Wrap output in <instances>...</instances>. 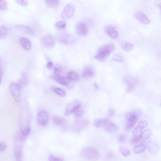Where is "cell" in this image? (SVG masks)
<instances>
[{
  "label": "cell",
  "instance_id": "74e56055",
  "mask_svg": "<svg viewBox=\"0 0 161 161\" xmlns=\"http://www.w3.org/2000/svg\"><path fill=\"white\" fill-rule=\"evenodd\" d=\"M63 70L62 68L60 67H55L53 69V71L55 75H60Z\"/></svg>",
  "mask_w": 161,
  "mask_h": 161
},
{
  "label": "cell",
  "instance_id": "52a82bcc",
  "mask_svg": "<svg viewBox=\"0 0 161 161\" xmlns=\"http://www.w3.org/2000/svg\"><path fill=\"white\" fill-rule=\"evenodd\" d=\"M81 106V104L78 100H75L71 101L67 105L65 115L68 116L74 113L77 109Z\"/></svg>",
  "mask_w": 161,
  "mask_h": 161
},
{
  "label": "cell",
  "instance_id": "2e32d148",
  "mask_svg": "<svg viewBox=\"0 0 161 161\" xmlns=\"http://www.w3.org/2000/svg\"><path fill=\"white\" fill-rule=\"evenodd\" d=\"M135 18L141 23L147 25L150 22L149 20L146 15L141 11L138 12L135 14Z\"/></svg>",
  "mask_w": 161,
  "mask_h": 161
},
{
  "label": "cell",
  "instance_id": "1f68e13d",
  "mask_svg": "<svg viewBox=\"0 0 161 161\" xmlns=\"http://www.w3.org/2000/svg\"><path fill=\"white\" fill-rule=\"evenodd\" d=\"M119 150L121 153L124 156H128L130 154V150L128 148L125 147H121Z\"/></svg>",
  "mask_w": 161,
  "mask_h": 161
},
{
  "label": "cell",
  "instance_id": "ee69618b",
  "mask_svg": "<svg viewBox=\"0 0 161 161\" xmlns=\"http://www.w3.org/2000/svg\"><path fill=\"white\" fill-rule=\"evenodd\" d=\"M53 67L52 62L51 61L49 62L47 64V67L49 69H51Z\"/></svg>",
  "mask_w": 161,
  "mask_h": 161
},
{
  "label": "cell",
  "instance_id": "4316f807",
  "mask_svg": "<svg viewBox=\"0 0 161 161\" xmlns=\"http://www.w3.org/2000/svg\"><path fill=\"white\" fill-rule=\"evenodd\" d=\"M152 134V131L150 129H148L142 132L141 135V139L146 140L148 139Z\"/></svg>",
  "mask_w": 161,
  "mask_h": 161
},
{
  "label": "cell",
  "instance_id": "f546056e",
  "mask_svg": "<svg viewBox=\"0 0 161 161\" xmlns=\"http://www.w3.org/2000/svg\"><path fill=\"white\" fill-rule=\"evenodd\" d=\"M52 89L55 93L60 97H64L66 95V92L63 89L56 87L53 88Z\"/></svg>",
  "mask_w": 161,
  "mask_h": 161
},
{
  "label": "cell",
  "instance_id": "d4e9b609",
  "mask_svg": "<svg viewBox=\"0 0 161 161\" xmlns=\"http://www.w3.org/2000/svg\"><path fill=\"white\" fill-rule=\"evenodd\" d=\"M146 149V146L145 144H141L135 146L134 148L133 151L136 154H139L142 152Z\"/></svg>",
  "mask_w": 161,
  "mask_h": 161
},
{
  "label": "cell",
  "instance_id": "ac0fdd59",
  "mask_svg": "<svg viewBox=\"0 0 161 161\" xmlns=\"http://www.w3.org/2000/svg\"><path fill=\"white\" fill-rule=\"evenodd\" d=\"M95 71L93 68L91 66H87L84 69L83 76L84 79H88L94 76Z\"/></svg>",
  "mask_w": 161,
  "mask_h": 161
},
{
  "label": "cell",
  "instance_id": "8fae6325",
  "mask_svg": "<svg viewBox=\"0 0 161 161\" xmlns=\"http://www.w3.org/2000/svg\"><path fill=\"white\" fill-rule=\"evenodd\" d=\"M43 45L48 48H52L54 47L55 44V40L51 36L48 35L43 37L42 39Z\"/></svg>",
  "mask_w": 161,
  "mask_h": 161
},
{
  "label": "cell",
  "instance_id": "ffe728a7",
  "mask_svg": "<svg viewBox=\"0 0 161 161\" xmlns=\"http://www.w3.org/2000/svg\"><path fill=\"white\" fill-rule=\"evenodd\" d=\"M105 130L108 132H112L117 130V127L113 122L107 119L104 125Z\"/></svg>",
  "mask_w": 161,
  "mask_h": 161
},
{
  "label": "cell",
  "instance_id": "f35d334b",
  "mask_svg": "<svg viewBox=\"0 0 161 161\" xmlns=\"http://www.w3.org/2000/svg\"><path fill=\"white\" fill-rule=\"evenodd\" d=\"M49 161H63L61 158H58L53 155H50L49 157Z\"/></svg>",
  "mask_w": 161,
  "mask_h": 161
},
{
  "label": "cell",
  "instance_id": "8d00e7d4",
  "mask_svg": "<svg viewBox=\"0 0 161 161\" xmlns=\"http://www.w3.org/2000/svg\"><path fill=\"white\" fill-rule=\"evenodd\" d=\"M112 59L115 61L122 62L124 61L123 57L118 54L114 55Z\"/></svg>",
  "mask_w": 161,
  "mask_h": 161
},
{
  "label": "cell",
  "instance_id": "e575fe53",
  "mask_svg": "<svg viewBox=\"0 0 161 161\" xmlns=\"http://www.w3.org/2000/svg\"><path fill=\"white\" fill-rule=\"evenodd\" d=\"M84 113V111L82 109V106L79 107L74 113L73 114L77 117H80L82 116Z\"/></svg>",
  "mask_w": 161,
  "mask_h": 161
},
{
  "label": "cell",
  "instance_id": "d6a6232c",
  "mask_svg": "<svg viewBox=\"0 0 161 161\" xmlns=\"http://www.w3.org/2000/svg\"><path fill=\"white\" fill-rule=\"evenodd\" d=\"M8 4L5 1H0V10L5 11L7 9Z\"/></svg>",
  "mask_w": 161,
  "mask_h": 161
},
{
  "label": "cell",
  "instance_id": "60d3db41",
  "mask_svg": "<svg viewBox=\"0 0 161 161\" xmlns=\"http://www.w3.org/2000/svg\"><path fill=\"white\" fill-rule=\"evenodd\" d=\"M127 138L126 136L124 135H121L118 138L119 141L121 143H124L126 141Z\"/></svg>",
  "mask_w": 161,
  "mask_h": 161
},
{
  "label": "cell",
  "instance_id": "484cf974",
  "mask_svg": "<svg viewBox=\"0 0 161 161\" xmlns=\"http://www.w3.org/2000/svg\"><path fill=\"white\" fill-rule=\"evenodd\" d=\"M8 31L6 27L4 26H0V39L6 38L8 35Z\"/></svg>",
  "mask_w": 161,
  "mask_h": 161
},
{
  "label": "cell",
  "instance_id": "bcb514c9",
  "mask_svg": "<svg viewBox=\"0 0 161 161\" xmlns=\"http://www.w3.org/2000/svg\"><path fill=\"white\" fill-rule=\"evenodd\" d=\"M107 156L109 158H112L113 157V155L111 153H108L107 154Z\"/></svg>",
  "mask_w": 161,
  "mask_h": 161
},
{
  "label": "cell",
  "instance_id": "9a60e30c",
  "mask_svg": "<svg viewBox=\"0 0 161 161\" xmlns=\"http://www.w3.org/2000/svg\"><path fill=\"white\" fill-rule=\"evenodd\" d=\"M52 78L59 84L66 86H69L70 84V80L67 77L60 75H53Z\"/></svg>",
  "mask_w": 161,
  "mask_h": 161
},
{
  "label": "cell",
  "instance_id": "d590c367",
  "mask_svg": "<svg viewBox=\"0 0 161 161\" xmlns=\"http://www.w3.org/2000/svg\"><path fill=\"white\" fill-rule=\"evenodd\" d=\"M148 126V123L146 121H141L138 123V126L142 129L147 128Z\"/></svg>",
  "mask_w": 161,
  "mask_h": 161
},
{
  "label": "cell",
  "instance_id": "9c48e42d",
  "mask_svg": "<svg viewBox=\"0 0 161 161\" xmlns=\"http://www.w3.org/2000/svg\"><path fill=\"white\" fill-rule=\"evenodd\" d=\"M58 41L62 43L70 44L72 43L74 39L71 35L67 33H62L58 36Z\"/></svg>",
  "mask_w": 161,
  "mask_h": 161
},
{
  "label": "cell",
  "instance_id": "83f0119b",
  "mask_svg": "<svg viewBox=\"0 0 161 161\" xmlns=\"http://www.w3.org/2000/svg\"><path fill=\"white\" fill-rule=\"evenodd\" d=\"M29 82V78L27 74L25 73H22L20 79V83L22 85H25Z\"/></svg>",
  "mask_w": 161,
  "mask_h": 161
},
{
  "label": "cell",
  "instance_id": "3957f363",
  "mask_svg": "<svg viewBox=\"0 0 161 161\" xmlns=\"http://www.w3.org/2000/svg\"><path fill=\"white\" fill-rule=\"evenodd\" d=\"M80 154L84 158L90 160H96L100 157L99 152L93 148L89 146L82 149L80 152Z\"/></svg>",
  "mask_w": 161,
  "mask_h": 161
},
{
  "label": "cell",
  "instance_id": "44dd1931",
  "mask_svg": "<svg viewBox=\"0 0 161 161\" xmlns=\"http://www.w3.org/2000/svg\"><path fill=\"white\" fill-rule=\"evenodd\" d=\"M14 154L16 161H22V149L19 146H15Z\"/></svg>",
  "mask_w": 161,
  "mask_h": 161
},
{
  "label": "cell",
  "instance_id": "d6986e66",
  "mask_svg": "<svg viewBox=\"0 0 161 161\" xmlns=\"http://www.w3.org/2000/svg\"><path fill=\"white\" fill-rule=\"evenodd\" d=\"M20 44L22 48L26 50L29 51L31 48V44L30 40L26 38H21L19 40Z\"/></svg>",
  "mask_w": 161,
  "mask_h": 161
},
{
  "label": "cell",
  "instance_id": "836d02e7",
  "mask_svg": "<svg viewBox=\"0 0 161 161\" xmlns=\"http://www.w3.org/2000/svg\"><path fill=\"white\" fill-rule=\"evenodd\" d=\"M66 23L65 21H60L57 22L55 26L57 28L61 29H64L66 26Z\"/></svg>",
  "mask_w": 161,
  "mask_h": 161
},
{
  "label": "cell",
  "instance_id": "8992f818",
  "mask_svg": "<svg viewBox=\"0 0 161 161\" xmlns=\"http://www.w3.org/2000/svg\"><path fill=\"white\" fill-rule=\"evenodd\" d=\"M124 84L127 86V92L129 93L133 91L137 84V80L130 75H126L123 78Z\"/></svg>",
  "mask_w": 161,
  "mask_h": 161
},
{
  "label": "cell",
  "instance_id": "277c9868",
  "mask_svg": "<svg viewBox=\"0 0 161 161\" xmlns=\"http://www.w3.org/2000/svg\"><path fill=\"white\" fill-rule=\"evenodd\" d=\"M10 92L14 100L17 102H20L22 99L21 85L15 83H12L9 87Z\"/></svg>",
  "mask_w": 161,
  "mask_h": 161
},
{
  "label": "cell",
  "instance_id": "6da1fadb",
  "mask_svg": "<svg viewBox=\"0 0 161 161\" xmlns=\"http://www.w3.org/2000/svg\"><path fill=\"white\" fill-rule=\"evenodd\" d=\"M115 49V46L112 43L105 44L98 50L94 58L98 61H104L114 50Z\"/></svg>",
  "mask_w": 161,
  "mask_h": 161
},
{
  "label": "cell",
  "instance_id": "ba28073f",
  "mask_svg": "<svg viewBox=\"0 0 161 161\" xmlns=\"http://www.w3.org/2000/svg\"><path fill=\"white\" fill-rule=\"evenodd\" d=\"M37 118L38 122L42 126H46L48 124L49 115L45 111L39 112L37 115Z\"/></svg>",
  "mask_w": 161,
  "mask_h": 161
},
{
  "label": "cell",
  "instance_id": "f6af8a7d",
  "mask_svg": "<svg viewBox=\"0 0 161 161\" xmlns=\"http://www.w3.org/2000/svg\"><path fill=\"white\" fill-rule=\"evenodd\" d=\"M2 71L1 67H0V86L2 83Z\"/></svg>",
  "mask_w": 161,
  "mask_h": 161
},
{
  "label": "cell",
  "instance_id": "7c38bea8",
  "mask_svg": "<svg viewBox=\"0 0 161 161\" xmlns=\"http://www.w3.org/2000/svg\"><path fill=\"white\" fill-rule=\"evenodd\" d=\"M147 146L150 153L152 155L156 154L159 151V146L153 141H148L147 142Z\"/></svg>",
  "mask_w": 161,
  "mask_h": 161
},
{
  "label": "cell",
  "instance_id": "5bb4252c",
  "mask_svg": "<svg viewBox=\"0 0 161 161\" xmlns=\"http://www.w3.org/2000/svg\"><path fill=\"white\" fill-rule=\"evenodd\" d=\"M76 29L77 33L81 36H85L87 33V26L83 22H80L77 24Z\"/></svg>",
  "mask_w": 161,
  "mask_h": 161
},
{
  "label": "cell",
  "instance_id": "cb8c5ba5",
  "mask_svg": "<svg viewBox=\"0 0 161 161\" xmlns=\"http://www.w3.org/2000/svg\"><path fill=\"white\" fill-rule=\"evenodd\" d=\"M121 47L124 51H130L133 49L134 46L131 43L126 42L121 44Z\"/></svg>",
  "mask_w": 161,
  "mask_h": 161
},
{
  "label": "cell",
  "instance_id": "30bf717a",
  "mask_svg": "<svg viewBox=\"0 0 161 161\" xmlns=\"http://www.w3.org/2000/svg\"><path fill=\"white\" fill-rule=\"evenodd\" d=\"M142 129L139 126L134 129L132 132V142L133 144H138L141 140Z\"/></svg>",
  "mask_w": 161,
  "mask_h": 161
},
{
  "label": "cell",
  "instance_id": "ab89813d",
  "mask_svg": "<svg viewBox=\"0 0 161 161\" xmlns=\"http://www.w3.org/2000/svg\"><path fill=\"white\" fill-rule=\"evenodd\" d=\"M7 146L4 142H0V152H3L6 149Z\"/></svg>",
  "mask_w": 161,
  "mask_h": 161
},
{
  "label": "cell",
  "instance_id": "7bdbcfd3",
  "mask_svg": "<svg viewBox=\"0 0 161 161\" xmlns=\"http://www.w3.org/2000/svg\"><path fill=\"white\" fill-rule=\"evenodd\" d=\"M108 114L110 117H113L115 114V111L113 109L111 108L109 111Z\"/></svg>",
  "mask_w": 161,
  "mask_h": 161
},
{
  "label": "cell",
  "instance_id": "4fadbf2b",
  "mask_svg": "<svg viewBox=\"0 0 161 161\" xmlns=\"http://www.w3.org/2000/svg\"><path fill=\"white\" fill-rule=\"evenodd\" d=\"M104 30L106 33L112 39H115L118 36V32L116 30L114 27L112 25H109L106 26Z\"/></svg>",
  "mask_w": 161,
  "mask_h": 161
},
{
  "label": "cell",
  "instance_id": "f1b7e54d",
  "mask_svg": "<svg viewBox=\"0 0 161 161\" xmlns=\"http://www.w3.org/2000/svg\"><path fill=\"white\" fill-rule=\"evenodd\" d=\"M53 122L55 124L58 126H60L63 123V119L58 115H55L53 116Z\"/></svg>",
  "mask_w": 161,
  "mask_h": 161
},
{
  "label": "cell",
  "instance_id": "7a4b0ae2",
  "mask_svg": "<svg viewBox=\"0 0 161 161\" xmlns=\"http://www.w3.org/2000/svg\"><path fill=\"white\" fill-rule=\"evenodd\" d=\"M142 113L140 110L137 109L128 112L126 114L127 122L126 128L127 130L132 129L135 126Z\"/></svg>",
  "mask_w": 161,
  "mask_h": 161
},
{
  "label": "cell",
  "instance_id": "7dc6e473",
  "mask_svg": "<svg viewBox=\"0 0 161 161\" xmlns=\"http://www.w3.org/2000/svg\"><path fill=\"white\" fill-rule=\"evenodd\" d=\"M94 87L95 89H96V90H97V89H98V86L97 84H94Z\"/></svg>",
  "mask_w": 161,
  "mask_h": 161
},
{
  "label": "cell",
  "instance_id": "b9f144b4",
  "mask_svg": "<svg viewBox=\"0 0 161 161\" xmlns=\"http://www.w3.org/2000/svg\"><path fill=\"white\" fill-rule=\"evenodd\" d=\"M16 2L21 5L23 6H26L28 5L29 2L28 1H16Z\"/></svg>",
  "mask_w": 161,
  "mask_h": 161
},
{
  "label": "cell",
  "instance_id": "603a6c76",
  "mask_svg": "<svg viewBox=\"0 0 161 161\" xmlns=\"http://www.w3.org/2000/svg\"><path fill=\"white\" fill-rule=\"evenodd\" d=\"M67 77L70 80L74 81H77L79 79L78 74L74 71H70L67 74Z\"/></svg>",
  "mask_w": 161,
  "mask_h": 161
},
{
  "label": "cell",
  "instance_id": "e0dca14e",
  "mask_svg": "<svg viewBox=\"0 0 161 161\" xmlns=\"http://www.w3.org/2000/svg\"><path fill=\"white\" fill-rule=\"evenodd\" d=\"M15 28L21 30L32 36H35V34L32 29L28 26L22 24L15 25Z\"/></svg>",
  "mask_w": 161,
  "mask_h": 161
},
{
  "label": "cell",
  "instance_id": "7402d4cb",
  "mask_svg": "<svg viewBox=\"0 0 161 161\" xmlns=\"http://www.w3.org/2000/svg\"><path fill=\"white\" fill-rule=\"evenodd\" d=\"M107 119L106 118L104 119L99 118L96 119L93 122V125L97 128H100L102 126H104Z\"/></svg>",
  "mask_w": 161,
  "mask_h": 161
},
{
  "label": "cell",
  "instance_id": "5b68a950",
  "mask_svg": "<svg viewBox=\"0 0 161 161\" xmlns=\"http://www.w3.org/2000/svg\"><path fill=\"white\" fill-rule=\"evenodd\" d=\"M75 7L72 3H68L65 6L61 14L63 19H68L72 17L75 13Z\"/></svg>",
  "mask_w": 161,
  "mask_h": 161
},
{
  "label": "cell",
  "instance_id": "4dcf8cb0",
  "mask_svg": "<svg viewBox=\"0 0 161 161\" xmlns=\"http://www.w3.org/2000/svg\"><path fill=\"white\" fill-rule=\"evenodd\" d=\"M45 2L46 5L48 7L51 8L57 7L59 4V1L57 0L55 1H45Z\"/></svg>",
  "mask_w": 161,
  "mask_h": 161
}]
</instances>
